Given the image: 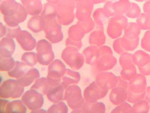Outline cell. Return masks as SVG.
Masks as SVG:
<instances>
[{"label":"cell","instance_id":"23","mask_svg":"<svg viewBox=\"0 0 150 113\" xmlns=\"http://www.w3.org/2000/svg\"><path fill=\"white\" fill-rule=\"evenodd\" d=\"M131 3V7L127 12L126 15L130 18H138L141 14V9L139 5L136 3L133 2Z\"/></svg>","mask_w":150,"mask_h":113},{"label":"cell","instance_id":"5","mask_svg":"<svg viewBox=\"0 0 150 113\" xmlns=\"http://www.w3.org/2000/svg\"><path fill=\"white\" fill-rule=\"evenodd\" d=\"M66 70V67L60 60H56L52 62L48 67L47 77L50 87L60 85L61 77L64 75Z\"/></svg>","mask_w":150,"mask_h":113},{"label":"cell","instance_id":"34","mask_svg":"<svg viewBox=\"0 0 150 113\" xmlns=\"http://www.w3.org/2000/svg\"><path fill=\"white\" fill-rule=\"evenodd\" d=\"M135 1L138 2H142L146 1V0H135Z\"/></svg>","mask_w":150,"mask_h":113},{"label":"cell","instance_id":"33","mask_svg":"<svg viewBox=\"0 0 150 113\" xmlns=\"http://www.w3.org/2000/svg\"><path fill=\"white\" fill-rule=\"evenodd\" d=\"M47 112L45 110H44L43 109H39L37 110L32 111L31 112V113H47Z\"/></svg>","mask_w":150,"mask_h":113},{"label":"cell","instance_id":"4","mask_svg":"<svg viewBox=\"0 0 150 113\" xmlns=\"http://www.w3.org/2000/svg\"><path fill=\"white\" fill-rule=\"evenodd\" d=\"M42 25L46 38L52 43H58L63 39L61 26L58 24L55 18L48 20L42 18Z\"/></svg>","mask_w":150,"mask_h":113},{"label":"cell","instance_id":"14","mask_svg":"<svg viewBox=\"0 0 150 113\" xmlns=\"http://www.w3.org/2000/svg\"><path fill=\"white\" fill-rule=\"evenodd\" d=\"M28 66L23 62L17 61L13 69L8 72L9 76L16 77L17 79L20 78L28 70Z\"/></svg>","mask_w":150,"mask_h":113},{"label":"cell","instance_id":"32","mask_svg":"<svg viewBox=\"0 0 150 113\" xmlns=\"http://www.w3.org/2000/svg\"><path fill=\"white\" fill-rule=\"evenodd\" d=\"M146 95L145 98L146 100L150 103V86H149L146 88Z\"/></svg>","mask_w":150,"mask_h":113},{"label":"cell","instance_id":"10","mask_svg":"<svg viewBox=\"0 0 150 113\" xmlns=\"http://www.w3.org/2000/svg\"><path fill=\"white\" fill-rule=\"evenodd\" d=\"M40 77V74L38 70L35 68H32L23 76L17 80L19 85L24 87L30 85L35 80Z\"/></svg>","mask_w":150,"mask_h":113},{"label":"cell","instance_id":"19","mask_svg":"<svg viewBox=\"0 0 150 113\" xmlns=\"http://www.w3.org/2000/svg\"><path fill=\"white\" fill-rule=\"evenodd\" d=\"M21 60L28 66L33 67L37 63V54L33 52L25 53L23 54Z\"/></svg>","mask_w":150,"mask_h":113},{"label":"cell","instance_id":"12","mask_svg":"<svg viewBox=\"0 0 150 113\" xmlns=\"http://www.w3.org/2000/svg\"><path fill=\"white\" fill-rule=\"evenodd\" d=\"M132 59L133 63L138 68L144 67L150 62V55L142 50L136 51L132 55Z\"/></svg>","mask_w":150,"mask_h":113},{"label":"cell","instance_id":"31","mask_svg":"<svg viewBox=\"0 0 150 113\" xmlns=\"http://www.w3.org/2000/svg\"><path fill=\"white\" fill-rule=\"evenodd\" d=\"M6 27L3 25L2 22H1V38L6 35Z\"/></svg>","mask_w":150,"mask_h":113},{"label":"cell","instance_id":"15","mask_svg":"<svg viewBox=\"0 0 150 113\" xmlns=\"http://www.w3.org/2000/svg\"><path fill=\"white\" fill-rule=\"evenodd\" d=\"M141 29L136 23L130 22L125 31V36L129 39L135 40L139 38Z\"/></svg>","mask_w":150,"mask_h":113},{"label":"cell","instance_id":"26","mask_svg":"<svg viewBox=\"0 0 150 113\" xmlns=\"http://www.w3.org/2000/svg\"><path fill=\"white\" fill-rule=\"evenodd\" d=\"M21 30V28L19 25L15 27H6V36L12 38H16Z\"/></svg>","mask_w":150,"mask_h":113},{"label":"cell","instance_id":"9","mask_svg":"<svg viewBox=\"0 0 150 113\" xmlns=\"http://www.w3.org/2000/svg\"><path fill=\"white\" fill-rule=\"evenodd\" d=\"M0 47L1 58L6 59L11 57L15 51L16 45L12 38L6 37L1 40Z\"/></svg>","mask_w":150,"mask_h":113},{"label":"cell","instance_id":"17","mask_svg":"<svg viewBox=\"0 0 150 113\" xmlns=\"http://www.w3.org/2000/svg\"><path fill=\"white\" fill-rule=\"evenodd\" d=\"M28 27L34 33H38L43 30L41 16L32 17L28 22Z\"/></svg>","mask_w":150,"mask_h":113},{"label":"cell","instance_id":"13","mask_svg":"<svg viewBox=\"0 0 150 113\" xmlns=\"http://www.w3.org/2000/svg\"><path fill=\"white\" fill-rule=\"evenodd\" d=\"M27 111V107L21 100L10 102L6 109V113H25Z\"/></svg>","mask_w":150,"mask_h":113},{"label":"cell","instance_id":"6","mask_svg":"<svg viewBox=\"0 0 150 113\" xmlns=\"http://www.w3.org/2000/svg\"><path fill=\"white\" fill-rule=\"evenodd\" d=\"M22 101L24 104L32 111L41 109L44 103L43 95L37 90L31 89L23 95Z\"/></svg>","mask_w":150,"mask_h":113},{"label":"cell","instance_id":"28","mask_svg":"<svg viewBox=\"0 0 150 113\" xmlns=\"http://www.w3.org/2000/svg\"><path fill=\"white\" fill-rule=\"evenodd\" d=\"M140 72L143 75H150V62L146 66L139 68Z\"/></svg>","mask_w":150,"mask_h":113},{"label":"cell","instance_id":"16","mask_svg":"<svg viewBox=\"0 0 150 113\" xmlns=\"http://www.w3.org/2000/svg\"><path fill=\"white\" fill-rule=\"evenodd\" d=\"M50 87L48 83L47 78L42 77L38 79L36 81L35 83L31 87V89L37 90L42 95H45L47 93Z\"/></svg>","mask_w":150,"mask_h":113},{"label":"cell","instance_id":"30","mask_svg":"<svg viewBox=\"0 0 150 113\" xmlns=\"http://www.w3.org/2000/svg\"><path fill=\"white\" fill-rule=\"evenodd\" d=\"M143 11L146 14H150V0L145 2L143 6Z\"/></svg>","mask_w":150,"mask_h":113},{"label":"cell","instance_id":"8","mask_svg":"<svg viewBox=\"0 0 150 113\" xmlns=\"http://www.w3.org/2000/svg\"><path fill=\"white\" fill-rule=\"evenodd\" d=\"M146 85L145 77L142 74H137L129 82V92L138 95L145 93Z\"/></svg>","mask_w":150,"mask_h":113},{"label":"cell","instance_id":"24","mask_svg":"<svg viewBox=\"0 0 150 113\" xmlns=\"http://www.w3.org/2000/svg\"><path fill=\"white\" fill-rule=\"evenodd\" d=\"M139 38L135 40H127L125 38L122 39L123 46L125 49L129 50H133L138 46Z\"/></svg>","mask_w":150,"mask_h":113},{"label":"cell","instance_id":"25","mask_svg":"<svg viewBox=\"0 0 150 113\" xmlns=\"http://www.w3.org/2000/svg\"><path fill=\"white\" fill-rule=\"evenodd\" d=\"M141 46L143 49L150 52V30L146 31L142 38Z\"/></svg>","mask_w":150,"mask_h":113},{"label":"cell","instance_id":"20","mask_svg":"<svg viewBox=\"0 0 150 113\" xmlns=\"http://www.w3.org/2000/svg\"><path fill=\"white\" fill-rule=\"evenodd\" d=\"M149 102L146 100H142L135 103L132 109L133 113H148L149 109Z\"/></svg>","mask_w":150,"mask_h":113},{"label":"cell","instance_id":"2","mask_svg":"<svg viewBox=\"0 0 150 113\" xmlns=\"http://www.w3.org/2000/svg\"><path fill=\"white\" fill-rule=\"evenodd\" d=\"M24 91V87L19 85L17 80L8 79L2 84L0 96L3 98H20Z\"/></svg>","mask_w":150,"mask_h":113},{"label":"cell","instance_id":"11","mask_svg":"<svg viewBox=\"0 0 150 113\" xmlns=\"http://www.w3.org/2000/svg\"><path fill=\"white\" fill-rule=\"evenodd\" d=\"M64 87L62 84L54 87H50L47 93V98L52 102L57 103L62 99Z\"/></svg>","mask_w":150,"mask_h":113},{"label":"cell","instance_id":"22","mask_svg":"<svg viewBox=\"0 0 150 113\" xmlns=\"http://www.w3.org/2000/svg\"><path fill=\"white\" fill-rule=\"evenodd\" d=\"M68 107L65 103L63 102L51 106L48 110L47 112L52 113H67Z\"/></svg>","mask_w":150,"mask_h":113},{"label":"cell","instance_id":"29","mask_svg":"<svg viewBox=\"0 0 150 113\" xmlns=\"http://www.w3.org/2000/svg\"><path fill=\"white\" fill-rule=\"evenodd\" d=\"M10 102L8 100L1 99H0L1 103V110L0 112L1 113H6V106Z\"/></svg>","mask_w":150,"mask_h":113},{"label":"cell","instance_id":"3","mask_svg":"<svg viewBox=\"0 0 150 113\" xmlns=\"http://www.w3.org/2000/svg\"><path fill=\"white\" fill-rule=\"evenodd\" d=\"M37 57L38 62L43 65L50 64L54 58L51 44L45 40L39 41L37 45Z\"/></svg>","mask_w":150,"mask_h":113},{"label":"cell","instance_id":"27","mask_svg":"<svg viewBox=\"0 0 150 113\" xmlns=\"http://www.w3.org/2000/svg\"><path fill=\"white\" fill-rule=\"evenodd\" d=\"M146 92L142 94H135L129 92V101L132 103H136L141 101L145 97Z\"/></svg>","mask_w":150,"mask_h":113},{"label":"cell","instance_id":"1","mask_svg":"<svg viewBox=\"0 0 150 113\" xmlns=\"http://www.w3.org/2000/svg\"><path fill=\"white\" fill-rule=\"evenodd\" d=\"M1 11L4 15L5 22L9 27H15L25 21L28 12L20 3L14 0H7L1 5Z\"/></svg>","mask_w":150,"mask_h":113},{"label":"cell","instance_id":"21","mask_svg":"<svg viewBox=\"0 0 150 113\" xmlns=\"http://www.w3.org/2000/svg\"><path fill=\"white\" fill-rule=\"evenodd\" d=\"M15 64L16 62L12 57L6 59L1 58L0 70L3 72H9L13 69Z\"/></svg>","mask_w":150,"mask_h":113},{"label":"cell","instance_id":"18","mask_svg":"<svg viewBox=\"0 0 150 113\" xmlns=\"http://www.w3.org/2000/svg\"><path fill=\"white\" fill-rule=\"evenodd\" d=\"M136 22L141 30H150V14L142 13L137 18Z\"/></svg>","mask_w":150,"mask_h":113},{"label":"cell","instance_id":"7","mask_svg":"<svg viewBox=\"0 0 150 113\" xmlns=\"http://www.w3.org/2000/svg\"><path fill=\"white\" fill-rule=\"evenodd\" d=\"M16 38L22 48L25 50H32L36 46V40L31 34L27 31L21 30Z\"/></svg>","mask_w":150,"mask_h":113}]
</instances>
